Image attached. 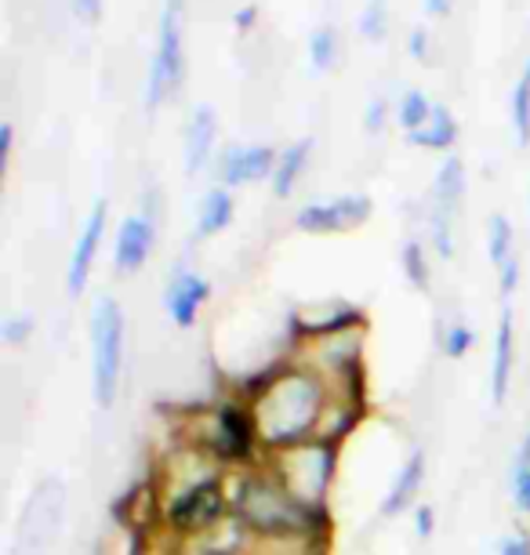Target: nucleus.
<instances>
[{"mask_svg":"<svg viewBox=\"0 0 530 555\" xmlns=\"http://www.w3.org/2000/svg\"><path fill=\"white\" fill-rule=\"evenodd\" d=\"M244 400L251 403L258 417V436H262L266 454L301 447L327 433L324 425L331 411V389L324 374L313 366L290 360L269 366L266 374H258L247 385Z\"/></svg>","mask_w":530,"mask_h":555,"instance_id":"nucleus-1","label":"nucleus"},{"mask_svg":"<svg viewBox=\"0 0 530 555\" xmlns=\"http://www.w3.org/2000/svg\"><path fill=\"white\" fill-rule=\"evenodd\" d=\"M230 479V516L241 519L255 538L262 541H316L327 522V508H309L269 473V468H247Z\"/></svg>","mask_w":530,"mask_h":555,"instance_id":"nucleus-2","label":"nucleus"},{"mask_svg":"<svg viewBox=\"0 0 530 555\" xmlns=\"http://www.w3.org/2000/svg\"><path fill=\"white\" fill-rule=\"evenodd\" d=\"M88 345H91V396L99 411H113L124 378V349H128V323L124 309L113 295H99L88 317Z\"/></svg>","mask_w":530,"mask_h":555,"instance_id":"nucleus-3","label":"nucleus"},{"mask_svg":"<svg viewBox=\"0 0 530 555\" xmlns=\"http://www.w3.org/2000/svg\"><path fill=\"white\" fill-rule=\"evenodd\" d=\"M160 527L174 538H201L230 519V479L225 473H201L185 479L160 501Z\"/></svg>","mask_w":530,"mask_h":555,"instance_id":"nucleus-4","label":"nucleus"},{"mask_svg":"<svg viewBox=\"0 0 530 555\" xmlns=\"http://www.w3.org/2000/svg\"><path fill=\"white\" fill-rule=\"evenodd\" d=\"M266 468L301 501V505L327 508V490L335 483V468H338V443L320 436L301 447L276 450V454H269Z\"/></svg>","mask_w":530,"mask_h":555,"instance_id":"nucleus-5","label":"nucleus"},{"mask_svg":"<svg viewBox=\"0 0 530 555\" xmlns=\"http://www.w3.org/2000/svg\"><path fill=\"white\" fill-rule=\"evenodd\" d=\"M207 454H211L222 468L233 473H247V468H262L266 461L258 457L262 436H258V417L244 396H230L215 406L211 436H207ZM266 450V447H262Z\"/></svg>","mask_w":530,"mask_h":555,"instance_id":"nucleus-6","label":"nucleus"},{"mask_svg":"<svg viewBox=\"0 0 530 555\" xmlns=\"http://www.w3.org/2000/svg\"><path fill=\"white\" fill-rule=\"evenodd\" d=\"M182 15H185V0H164L160 26H157V51H153L150 77H145V91H142L145 113H157L164 102L179 95V88H182V77H185Z\"/></svg>","mask_w":530,"mask_h":555,"instance_id":"nucleus-7","label":"nucleus"},{"mask_svg":"<svg viewBox=\"0 0 530 555\" xmlns=\"http://www.w3.org/2000/svg\"><path fill=\"white\" fill-rule=\"evenodd\" d=\"M160 233V201L157 190H145L139 211L128 215L117 229V244H113V272L117 276H134L153 258Z\"/></svg>","mask_w":530,"mask_h":555,"instance_id":"nucleus-8","label":"nucleus"},{"mask_svg":"<svg viewBox=\"0 0 530 555\" xmlns=\"http://www.w3.org/2000/svg\"><path fill=\"white\" fill-rule=\"evenodd\" d=\"M371 196L363 193H341L331 196V201H316L306 204L295 215V229L306 236H338V233H352V229L367 225L371 218Z\"/></svg>","mask_w":530,"mask_h":555,"instance_id":"nucleus-9","label":"nucleus"},{"mask_svg":"<svg viewBox=\"0 0 530 555\" xmlns=\"http://www.w3.org/2000/svg\"><path fill=\"white\" fill-rule=\"evenodd\" d=\"M207 298H211V284H207L204 272H196L190 261H179L168 276V287H164V312H168V320L179 331H193Z\"/></svg>","mask_w":530,"mask_h":555,"instance_id":"nucleus-10","label":"nucleus"},{"mask_svg":"<svg viewBox=\"0 0 530 555\" xmlns=\"http://www.w3.org/2000/svg\"><path fill=\"white\" fill-rule=\"evenodd\" d=\"M276 150L273 145H225L222 156H218V185H225V190H244V185H255V182H269L276 171Z\"/></svg>","mask_w":530,"mask_h":555,"instance_id":"nucleus-11","label":"nucleus"},{"mask_svg":"<svg viewBox=\"0 0 530 555\" xmlns=\"http://www.w3.org/2000/svg\"><path fill=\"white\" fill-rule=\"evenodd\" d=\"M106 225H109V204L95 201V204H91L88 218H85V225H80L77 244H73V255H69V266H66L69 298H80L88 291V280H91V269H95V258H99L102 236H106Z\"/></svg>","mask_w":530,"mask_h":555,"instance_id":"nucleus-12","label":"nucleus"},{"mask_svg":"<svg viewBox=\"0 0 530 555\" xmlns=\"http://www.w3.org/2000/svg\"><path fill=\"white\" fill-rule=\"evenodd\" d=\"M513 371H516V317L513 306L502 309L494 331V349H491V403L494 411H502L508 392H513Z\"/></svg>","mask_w":530,"mask_h":555,"instance_id":"nucleus-13","label":"nucleus"},{"mask_svg":"<svg viewBox=\"0 0 530 555\" xmlns=\"http://www.w3.org/2000/svg\"><path fill=\"white\" fill-rule=\"evenodd\" d=\"M425 473H429V457H425L422 447H414L408 461L400 465L397 479H392L386 501H382V516L386 519H397V516H408V512L418 505V494H422V483H425Z\"/></svg>","mask_w":530,"mask_h":555,"instance_id":"nucleus-14","label":"nucleus"},{"mask_svg":"<svg viewBox=\"0 0 530 555\" xmlns=\"http://www.w3.org/2000/svg\"><path fill=\"white\" fill-rule=\"evenodd\" d=\"M62 505H66V490H62L59 479H48V483H40L37 494L26 501L23 530H29V541H34V548H40V544H44L51 533L59 530Z\"/></svg>","mask_w":530,"mask_h":555,"instance_id":"nucleus-15","label":"nucleus"},{"mask_svg":"<svg viewBox=\"0 0 530 555\" xmlns=\"http://www.w3.org/2000/svg\"><path fill=\"white\" fill-rule=\"evenodd\" d=\"M218 142V113L211 106H196L185 124V175L196 178L207 171Z\"/></svg>","mask_w":530,"mask_h":555,"instance_id":"nucleus-16","label":"nucleus"},{"mask_svg":"<svg viewBox=\"0 0 530 555\" xmlns=\"http://www.w3.org/2000/svg\"><path fill=\"white\" fill-rule=\"evenodd\" d=\"M462 201H465V160L458 153L443 156V164L436 167V178H432V211L443 215V218H458L462 211Z\"/></svg>","mask_w":530,"mask_h":555,"instance_id":"nucleus-17","label":"nucleus"},{"mask_svg":"<svg viewBox=\"0 0 530 555\" xmlns=\"http://www.w3.org/2000/svg\"><path fill=\"white\" fill-rule=\"evenodd\" d=\"M236 218V196L225 185H211L196 204V240L222 236Z\"/></svg>","mask_w":530,"mask_h":555,"instance_id":"nucleus-18","label":"nucleus"},{"mask_svg":"<svg viewBox=\"0 0 530 555\" xmlns=\"http://www.w3.org/2000/svg\"><path fill=\"white\" fill-rule=\"evenodd\" d=\"M309 156H313V139H298V142H290L280 150L276 171H273V178H269L276 201H287V196L295 193L298 178L306 175V167H309Z\"/></svg>","mask_w":530,"mask_h":555,"instance_id":"nucleus-19","label":"nucleus"},{"mask_svg":"<svg viewBox=\"0 0 530 555\" xmlns=\"http://www.w3.org/2000/svg\"><path fill=\"white\" fill-rule=\"evenodd\" d=\"M251 538L255 533L244 527L241 519H222L215 530L201 533V538H193V552L196 555H244L251 548Z\"/></svg>","mask_w":530,"mask_h":555,"instance_id":"nucleus-20","label":"nucleus"},{"mask_svg":"<svg viewBox=\"0 0 530 555\" xmlns=\"http://www.w3.org/2000/svg\"><path fill=\"white\" fill-rule=\"evenodd\" d=\"M458 134H462V128H458V120H454V113L447 109V106H436L429 124H425L422 131L408 134V142L418 145V150H432V153H447V156H451L454 142H458Z\"/></svg>","mask_w":530,"mask_h":555,"instance_id":"nucleus-21","label":"nucleus"},{"mask_svg":"<svg viewBox=\"0 0 530 555\" xmlns=\"http://www.w3.org/2000/svg\"><path fill=\"white\" fill-rule=\"evenodd\" d=\"M508 117H513L516 145H519V150H527V145H530V59L523 62V73L516 77L513 102H508Z\"/></svg>","mask_w":530,"mask_h":555,"instance_id":"nucleus-22","label":"nucleus"},{"mask_svg":"<svg viewBox=\"0 0 530 555\" xmlns=\"http://www.w3.org/2000/svg\"><path fill=\"white\" fill-rule=\"evenodd\" d=\"M487 258H491L494 272L508 258H516V229L508 222V215H491V222H487Z\"/></svg>","mask_w":530,"mask_h":555,"instance_id":"nucleus-23","label":"nucleus"},{"mask_svg":"<svg viewBox=\"0 0 530 555\" xmlns=\"http://www.w3.org/2000/svg\"><path fill=\"white\" fill-rule=\"evenodd\" d=\"M432 109L436 106L429 102V95H425V91H418V88H411V91H403V99L397 102V120H400L403 131L414 134V131H422L425 124H429Z\"/></svg>","mask_w":530,"mask_h":555,"instance_id":"nucleus-24","label":"nucleus"},{"mask_svg":"<svg viewBox=\"0 0 530 555\" xmlns=\"http://www.w3.org/2000/svg\"><path fill=\"white\" fill-rule=\"evenodd\" d=\"M400 266H403V276L414 291H429V276H432V266H429V255H425V244L422 240H408L400 250Z\"/></svg>","mask_w":530,"mask_h":555,"instance_id":"nucleus-25","label":"nucleus"},{"mask_svg":"<svg viewBox=\"0 0 530 555\" xmlns=\"http://www.w3.org/2000/svg\"><path fill=\"white\" fill-rule=\"evenodd\" d=\"M309 62H313V69H320V73L338 66V34H335V26H316L313 34H309Z\"/></svg>","mask_w":530,"mask_h":555,"instance_id":"nucleus-26","label":"nucleus"},{"mask_svg":"<svg viewBox=\"0 0 530 555\" xmlns=\"http://www.w3.org/2000/svg\"><path fill=\"white\" fill-rule=\"evenodd\" d=\"M357 29H360L363 40H371V44L386 40V34H389V0H363Z\"/></svg>","mask_w":530,"mask_h":555,"instance_id":"nucleus-27","label":"nucleus"},{"mask_svg":"<svg viewBox=\"0 0 530 555\" xmlns=\"http://www.w3.org/2000/svg\"><path fill=\"white\" fill-rule=\"evenodd\" d=\"M513 501L516 508L530 516V433L523 436V443L516 450V465H513Z\"/></svg>","mask_w":530,"mask_h":555,"instance_id":"nucleus-28","label":"nucleus"},{"mask_svg":"<svg viewBox=\"0 0 530 555\" xmlns=\"http://www.w3.org/2000/svg\"><path fill=\"white\" fill-rule=\"evenodd\" d=\"M473 345H476V331L465 320L451 323V327L443 331V356L447 360H465V352H473Z\"/></svg>","mask_w":530,"mask_h":555,"instance_id":"nucleus-29","label":"nucleus"},{"mask_svg":"<svg viewBox=\"0 0 530 555\" xmlns=\"http://www.w3.org/2000/svg\"><path fill=\"white\" fill-rule=\"evenodd\" d=\"M429 244L443 261L454 258V222H451V218H443L436 211L429 215Z\"/></svg>","mask_w":530,"mask_h":555,"instance_id":"nucleus-30","label":"nucleus"},{"mask_svg":"<svg viewBox=\"0 0 530 555\" xmlns=\"http://www.w3.org/2000/svg\"><path fill=\"white\" fill-rule=\"evenodd\" d=\"M29 334H34V317H29V312H12V317L0 323V341L12 345V349L29 341Z\"/></svg>","mask_w":530,"mask_h":555,"instance_id":"nucleus-31","label":"nucleus"},{"mask_svg":"<svg viewBox=\"0 0 530 555\" xmlns=\"http://www.w3.org/2000/svg\"><path fill=\"white\" fill-rule=\"evenodd\" d=\"M519 276H523V258H508L502 269H497V291H502V301L505 306H513V295L519 287Z\"/></svg>","mask_w":530,"mask_h":555,"instance_id":"nucleus-32","label":"nucleus"},{"mask_svg":"<svg viewBox=\"0 0 530 555\" xmlns=\"http://www.w3.org/2000/svg\"><path fill=\"white\" fill-rule=\"evenodd\" d=\"M386 120H389V102L386 99H371V106L367 113H363V131L367 134H378L382 128H386Z\"/></svg>","mask_w":530,"mask_h":555,"instance_id":"nucleus-33","label":"nucleus"},{"mask_svg":"<svg viewBox=\"0 0 530 555\" xmlns=\"http://www.w3.org/2000/svg\"><path fill=\"white\" fill-rule=\"evenodd\" d=\"M497 555H530V533L527 530H513L497 541Z\"/></svg>","mask_w":530,"mask_h":555,"instance_id":"nucleus-34","label":"nucleus"},{"mask_svg":"<svg viewBox=\"0 0 530 555\" xmlns=\"http://www.w3.org/2000/svg\"><path fill=\"white\" fill-rule=\"evenodd\" d=\"M408 51H411V59L414 62H429V29L425 26H414L411 29V37H408Z\"/></svg>","mask_w":530,"mask_h":555,"instance_id":"nucleus-35","label":"nucleus"},{"mask_svg":"<svg viewBox=\"0 0 530 555\" xmlns=\"http://www.w3.org/2000/svg\"><path fill=\"white\" fill-rule=\"evenodd\" d=\"M73 8V15L80 18V23H99L102 18V0H66Z\"/></svg>","mask_w":530,"mask_h":555,"instance_id":"nucleus-36","label":"nucleus"},{"mask_svg":"<svg viewBox=\"0 0 530 555\" xmlns=\"http://www.w3.org/2000/svg\"><path fill=\"white\" fill-rule=\"evenodd\" d=\"M436 530V512L429 505H418L414 508V533H418L422 541H429Z\"/></svg>","mask_w":530,"mask_h":555,"instance_id":"nucleus-37","label":"nucleus"},{"mask_svg":"<svg viewBox=\"0 0 530 555\" xmlns=\"http://www.w3.org/2000/svg\"><path fill=\"white\" fill-rule=\"evenodd\" d=\"M258 23V8L255 4H244V8H236L233 12V26L241 29V34H251Z\"/></svg>","mask_w":530,"mask_h":555,"instance_id":"nucleus-38","label":"nucleus"},{"mask_svg":"<svg viewBox=\"0 0 530 555\" xmlns=\"http://www.w3.org/2000/svg\"><path fill=\"white\" fill-rule=\"evenodd\" d=\"M12 142H15V128L12 124H0V167L12 164Z\"/></svg>","mask_w":530,"mask_h":555,"instance_id":"nucleus-39","label":"nucleus"},{"mask_svg":"<svg viewBox=\"0 0 530 555\" xmlns=\"http://www.w3.org/2000/svg\"><path fill=\"white\" fill-rule=\"evenodd\" d=\"M422 4H425V15H436V18H443V15H451L454 0H422Z\"/></svg>","mask_w":530,"mask_h":555,"instance_id":"nucleus-40","label":"nucleus"},{"mask_svg":"<svg viewBox=\"0 0 530 555\" xmlns=\"http://www.w3.org/2000/svg\"><path fill=\"white\" fill-rule=\"evenodd\" d=\"M8 555H26L23 548H12V552H8Z\"/></svg>","mask_w":530,"mask_h":555,"instance_id":"nucleus-41","label":"nucleus"}]
</instances>
